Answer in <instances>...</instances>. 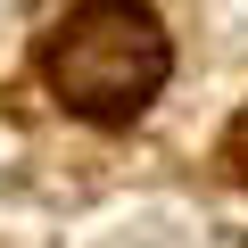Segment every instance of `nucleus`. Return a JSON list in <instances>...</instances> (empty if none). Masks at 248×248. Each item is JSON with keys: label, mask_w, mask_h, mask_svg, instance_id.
<instances>
[{"label": "nucleus", "mask_w": 248, "mask_h": 248, "mask_svg": "<svg viewBox=\"0 0 248 248\" xmlns=\"http://www.w3.org/2000/svg\"><path fill=\"white\" fill-rule=\"evenodd\" d=\"M223 166H232V174H240V182H248V116H240V124H232V141H223Z\"/></svg>", "instance_id": "2"}, {"label": "nucleus", "mask_w": 248, "mask_h": 248, "mask_svg": "<svg viewBox=\"0 0 248 248\" xmlns=\"http://www.w3.org/2000/svg\"><path fill=\"white\" fill-rule=\"evenodd\" d=\"M166 66H174V42H166V25L141 0H83V9H66L50 25V42H42L50 99L66 116H91V124L141 116L166 91Z\"/></svg>", "instance_id": "1"}]
</instances>
